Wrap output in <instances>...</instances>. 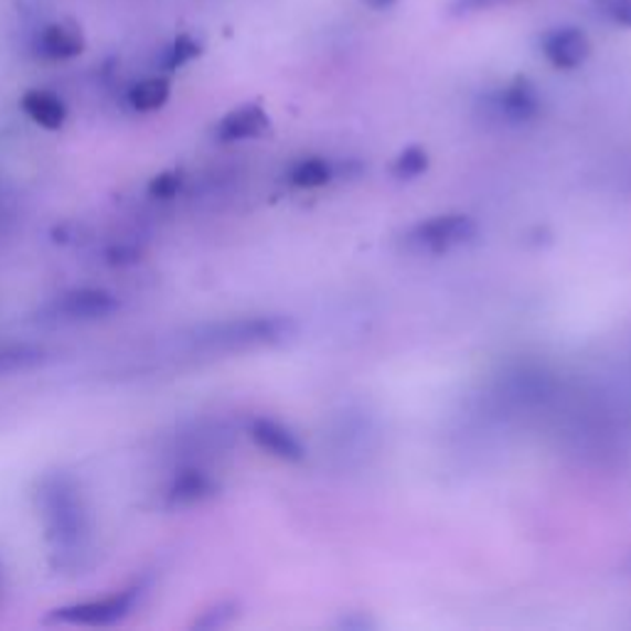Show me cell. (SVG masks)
I'll return each instance as SVG.
<instances>
[{
    "label": "cell",
    "mask_w": 631,
    "mask_h": 631,
    "mask_svg": "<svg viewBox=\"0 0 631 631\" xmlns=\"http://www.w3.org/2000/svg\"><path fill=\"white\" fill-rule=\"evenodd\" d=\"M40 511L45 521L47 541L57 553H77L89 535V518L75 479L52 473L40 486Z\"/></svg>",
    "instance_id": "obj_1"
},
{
    "label": "cell",
    "mask_w": 631,
    "mask_h": 631,
    "mask_svg": "<svg viewBox=\"0 0 631 631\" xmlns=\"http://www.w3.org/2000/svg\"><path fill=\"white\" fill-rule=\"evenodd\" d=\"M287 178L293 188H301V191H316V188H323L333 181L335 168L331 161H325V158L309 156L293 163L289 168Z\"/></svg>",
    "instance_id": "obj_13"
},
{
    "label": "cell",
    "mask_w": 631,
    "mask_h": 631,
    "mask_svg": "<svg viewBox=\"0 0 631 631\" xmlns=\"http://www.w3.org/2000/svg\"><path fill=\"white\" fill-rule=\"evenodd\" d=\"M363 3L373 10H387V8H393L397 0H363Z\"/></svg>",
    "instance_id": "obj_22"
},
{
    "label": "cell",
    "mask_w": 631,
    "mask_h": 631,
    "mask_svg": "<svg viewBox=\"0 0 631 631\" xmlns=\"http://www.w3.org/2000/svg\"><path fill=\"white\" fill-rule=\"evenodd\" d=\"M107 259L111 265H133V261L141 259V252L136 247H111L107 252Z\"/></svg>",
    "instance_id": "obj_21"
},
{
    "label": "cell",
    "mask_w": 631,
    "mask_h": 631,
    "mask_svg": "<svg viewBox=\"0 0 631 631\" xmlns=\"http://www.w3.org/2000/svg\"><path fill=\"white\" fill-rule=\"evenodd\" d=\"M143 595V585H131L126 590L107 595L101 599H87V602L67 605L52 609L47 622L55 624H72V627H114L124 622L126 617L139 605Z\"/></svg>",
    "instance_id": "obj_4"
},
{
    "label": "cell",
    "mask_w": 631,
    "mask_h": 631,
    "mask_svg": "<svg viewBox=\"0 0 631 631\" xmlns=\"http://www.w3.org/2000/svg\"><path fill=\"white\" fill-rule=\"evenodd\" d=\"M239 614L237 602H220L215 607L205 609L200 619L193 622V629H223L227 624H233Z\"/></svg>",
    "instance_id": "obj_18"
},
{
    "label": "cell",
    "mask_w": 631,
    "mask_h": 631,
    "mask_svg": "<svg viewBox=\"0 0 631 631\" xmlns=\"http://www.w3.org/2000/svg\"><path fill=\"white\" fill-rule=\"evenodd\" d=\"M183 188V173L181 171H163L151 178L149 195L156 200H173Z\"/></svg>",
    "instance_id": "obj_19"
},
{
    "label": "cell",
    "mask_w": 631,
    "mask_h": 631,
    "mask_svg": "<svg viewBox=\"0 0 631 631\" xmlns=\"http://www.w3.org/2000/svg\"><path fill=\"white\" fill-rule=\"evenodd\" d=\"M595 8L609 23L631 30V0H595Z\"/></svg>",
    "instance_id": "obj_20"
},
{
    "label": "cell",
    "mask_w": 631,
    "mask_h": 631,
    "mask_svg": "<svg viewBox=\"0 0 631 631\" xmlns=\"http://www.w3.org/2000/svg\"><path fill=\"white\" fill-rule=\"evenodd\" d=\"M269 129V114L259 104H242V107L225 114L217 124L215 136L220 143H239L249 139H259Z\"/></svg>",
    "instance_id": "obj_9"
},
{
    "label": "cell",
    "mask_w": 631,
    "mask_h": 631,
    "mask_svg": "<svg viewBox=\"0 0 631 631\" xmlns=\"http://www.w3.org/2000/svg\"><path fill=\"white\" fill-rule=\"evenodd\" d=\"M429 168V156L419 146H407V149L395 158L393 163V175L397 181H415V178L423 175Z\"/></svg>",
    "instance_id": "obj_15"
},
{
    "label": "cell",
    "mask_w": 631,
    "mask_h": 631,
    "mask_svg": "<svg viewBox=\"0 0 631 631\" xmlns=\"http://www.w3.org/2000/svg\"><path fill=\"white\" fill-rule=\"evenodd\" d=\"M200 52H203V45L195 38H191L188 33L183 35H178L173 40V45L165 50V57H163V67L168 72H175V69H181L185 67L188 62H193L200 57Z\"/></svg>",
    "instance_id": "obj_17"
},
{
    "label": "cell",
    "mask_w": 631,
    "mask_h": 631,
    "mask_svg": "<svg viewBox=\"0 0 631 631\" xmlns=\"http://www.w3.org/2000/svg\"><path fill=\"white\" fill-rule=\"evenodd\" d=\"M38 55L45 60H72L79 57L84 52V38L79 33V28L67 25V23H52L47 28L40 30L38 35Z\"/></svg>",
    "instance_id": "obj_11"
},
{
    "label": "cell",
    "mask_w": 631,
    "mask_h": 631,
    "mask_svg": "<svg viewBox=\"0 0 631 631\" xmlns=\"http://www.w3.org/2000/svg\"><path fill=\"white\" fill-rule=\"evenodd\" d=\"M479 225L467 213H445L427 220L407 229L405 245L417 255H447L477 239Z\"/></svg>",
    "instance_id": "obj_3"
},
{
    "label": "cell",
    "mask_w": 631,
    "mask_h": 631,
    "mask_svg": "<svg viewBox=\"0 0 631 631\" xmlns=\"http://www.w3.org/2000/svg\"><path fill=\"white\" fill-rule=\"evenodd\" d=\"M20 107H23L30 119L47 131H57L67 121V104L55 92L30 89L20 99Z\"/></svg>",
    "instance_id": "obj_12"
},
{
    "label": "cell",
    "mask_w": 631,
    "mask_h": 631,
    "mask_svg": "<svg viewBox=\"0 0 631 631\" xmlns=\"http://www.w3.org/2000/svg\"><path fill=\"white\" fill-rule=\"evenodd\" d=\"M493 109H496L499 119L509 124H528L538 119L543 109L541 94L535 89V84L528 77H515L511 84H506L493 99Z\"/></svg>",
    "instance_id": "obj_8"
},
{
    "label": "cell",
    "mask_w": 631,
    "mask_h": 631,
    "mask_svg": "<svg viewBox=\"0 0 631 631\" xmlns=\"http://www.w3.org/2000/svg\"><path fill=\"white\" fill-rule=\"evenodd\" d=\"M624 573L631 577V553H629V557L624 560Z\"/></svg>",
    "instance_id": "obj_23"
},
{
    "label": "cell",
    "mask_w": 631,
    "mask_h": 631,
    "mask_svg": "<svg viewBox=\"0 0 631 631\" xmlns=\"http://www.w3.org/2000/svg\"><path fill=\"white\" fill-rule=\"evenodd\" d=\"M541 50H543V57L548 60L555 69L570 72V69L585 65L592 52V42L580 28L563 25V28H553L543 35Z\"/></svg>",
    "instance_id": "obj_5"
},
{
    "label": "cell",
    "mask_w": 631,
    "mask_h": 631,
    "mask_svg": "<svg viewBox=\"0 0 631 631\" xmlns=\"http://www.w3.org/2000/svg\"><path fill=\"white\" fill-rule=\"evenodd\" d=\"M171 99V82L165 77H149L139 84H133L129 89V104L131 109L149 114L165 107V101Z\"/></svg>",
    "instance_id": "obj_14"
},
{
    "label": "cell",
    "mask_w": 631,
    "mask_h": 631,
    "mask_svg": "<svg viewBox=\"0 0 631 631\" xmlns=\"http://www.w3.org/2000/svg\"><path fill=\"white\" fill-rule=\"evenodd\" d=\"M299 325L289 316H249L223 323H210L193 333V345L205 353H242L271 349L297 335Z\"/></svg>",
    "instance_id": "obj_2"
},
{
    "label": "cell",
    "mask_w": 631,
    "mask_h": 631,
    "mask_svg": "<svg viewBox=\"0 0 631 631\" xmlns=\"http://www.w3.org/2000/svg\"><path fill=\"white\" fill-rule=\"evenodd\" d=\"M40 363H45V351L30 349V345H18V349L0 351V375L30 371V367H35Z\"/></svg>",
    "instance_id": "obj_16"
},
{
    "label": "cell",
    "mask_w": 631,
    "mask_h": 631,
    "mask_svg": "<svg viewBox=\"0 0 631 631\" xmlns=\"http://www.w3.org/2000/svg\"><path fill=\"white\" fill-rule=\"evenodd\" d=\"M249 437L261 451H267L269 457H275L279 461L299 464V461L307 459V449H303V441L299 439V435H293V429L281 425L279 419L271 417L252 419Z\"/></svg>",
    "instance_id": "obj_7"
},
{
    "label": "cell",
    "mask_w": 631,
    "mask_h": 631,
    "mask_svg": "<svg viewBox=\"0 0 631 631\" xmlns=\"http://www.w3.org/2000/svg\"><path fill=\"white\" fill-rule=\"evenodd\" d=\"M119 311V299L104 289H75L52 303V316L62 321H99Z\"/></svg>",
    "instance_id": "obj_6"
},
{
    "label": "cell",
    "mask_w": 631,
    "mask_h": 631,
    "mask_svg": "<svg viewBox=\"0 0 631 631\" xmlns=\"http://www.w3.org/2000/svg\"><path fill=\"white\" fill-rule=\"evenodd\" d=\"M217 496V483L210 473L200 469H183L168 489V506L188 509Z\"/></svg>",
    "instance_id": "obj_10"
}]
</instances>
